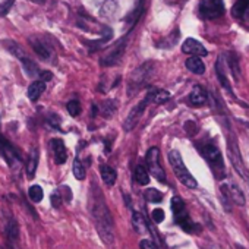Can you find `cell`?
Wrapping results in <instances>:
<instances>
[{
    "label": "cell",
    "mask_w": 249,
    "mask_h": 249,
    "mask_svg": "<svg viewBox=\"0 0 249 249\" xmlns=\"http://www.w3.org/2000/svg\"><path fill=\"white\" fill-rule=\"evenodd\" d=\"M97 194L92 195V202H91V213L94 217V223L95 227L98 230V234L101 236V239L106 243H113L114 240V227H113V220H111V214L107 208V204L101 195V192L98 191V188H95Z\"/></svg>",
    "instance_id": "1"
},
{
    "label": "cell",
    "mask_w": 249,
    "mask_h": 249,
    "mask_svg": "<svg viewBox=\"0 0 249 249\" xmlns=\"http://www.w3.org/2000/svg\"><path fill=\"white\" fill-rule=\"evenodd\" d=\"M199 151L202 154V157L207 160V163L210 164L213 173L215 175L217 179H223L226 175V169H224V160L221 156L220 148L213 144V142H204L199 147Z\"/></svg>",
    "instance_id": "2"
},
{
    "label": "cell",
    "mask_w": 249,
    "mask_h": 249,
    "mask_svg": "<svg viewBox=\"0 0 249 249\" xmlns=\"http://www.w3.org/2000/svg\"><path fill=\"white\" fill-rule=\"evenodd\" d=\"M172 211L175 215V223L179 224L186 233H198L201 230V227L191 220L182 198H179V196L172 198Z\"/></svg>",
    "instance_id": "3"
},
{
    "label": "cell",
    "mask_w": 249,
    "mask_h": 249,
    "mask_svg": "<svg viewBox=\"0 0 249 249\" xmlns=\"http://www.w3.org/2000/svg\"><path fill=\"white\" fill-rule=\"evenodd\" d=\"M169 161H170V166H172V169H173V172H175V175H176V178L179 179L180 183H183L186 188H191V189H195L198 186V182L195 180V178L186 169L179 151H175V150L170 151L169 153Z\"/></svg>",
    "instance_id": "4"
},
{
    "label": "cell",
    "mask_w": 249,
    "mask_h": 249,
    "mask_svg": "<svg viewBox=\"0 0 249 249\" xmlns=\"http://www.w3.org/2000/svg\"><path fill=\"white\" fill-rule=\"evenodd\" d=\"M153 68H154V65L151 62H147L132 72V75L129 78V89H128L129 94H135L148 82V79L153 73Z\"/></svg>",
    "instance_id": "5"
},
{
    "label": "cell",
    "mask_w": 249,
    "mask_h": 249,
    "mask_svg": "<svg viewBox=\"0 0 249 249\" xmlns=\"http://www.w3.org/2000/svg\"><path fill=\"white\" fill-rule=\"evenodd\" d=\"M227 151H229V159H230L234 170L239 173V176H242L246 182H249L248 170H246V167L243 164V160H242V156H240V151H239V145L236 142V138L233 137L231 132L227 137Z\"/></svg>",
    "instance_id": "6"
},
{
    "label": "cell",
    "mask_w": 249,
    "mask_h": 249,
    "mask_svg": "<svg viewBox=\"0 0 249 249\" xmlns=\"http://www.w3.org/2000/svg\"><path fill=\"white\" fill-rule=\"evenodd\" d=\"M224 2L223 0H201L199 2V17L202 19H217L224 15Z\"/></svg>",
    "instance_id": "7"
},
{
    "label": "cell",
    "mask_w": 249,
    "mask_h": 249,
    "mask_svg": "<svg viewBox=\"0 0 249 249\" xmlns=\"http://www.w3.org/2000/svg\"><path fill=\"white\" fill-rule=\"evenodd\" d=\"M145 163H147V170L159 180V182H166V172L160 164V150L157 147H153L148 150L145 156Z\"/></svg>",
    "instance_id": "8"
},
{
    "label": "cell",
    "mask_w": 249,
    "mask_h": 249,
    "mask_svg": "<svg viewBox=\"0 0 249 249\" xmlns=\"http://www.w3.org/2000/svg\"><path fill=\"white\" fill-rule=\"evenodd\" d=\"M0 153H2L3 159L6 160V163L9 164L11 169H19L22 166V159L18 154V151L14 148V145L3 137L0 135Z\"/></svg>",
    "instance_id": "9"
},
{
    "label": "cell",
    "mask_w": 249,
    "mask_h": 249,
    "mask_svg": "<svg viewBox=\"0 0 249 249\" xmlns=\"http://www.w3.org/2000/svg\"><path fill=\"white\" fill-rule=\"evenodd\" d=\"M126 43H128V36L122 37L114 46H111L108 49V52L106 53V56L101 59V65L103 66H114L120 62L123 53H124V49H126Z\"/></svg>",
    "instance_id": "10"
},
{
    "label": "cell",
    "mask_w": 249,
    "mask_h": 249,
    "mask_svg": "<svg viewBox=\"0 0 249 249\" xmlns=\"http://www.w3.org/2000/svg\"><path fill=\"white\" fill-rule=\"evenodd\" d=\"M150 103H151V101H150V97H148V95H145V98H144L138 106H135V107L131 110V113L128 114V119L124 120V123H123L124 131L129 132V131H132V129L137 126V123L140 122V119H141L142 113L145 111V107H147Z\"/></svg>",
    "instance_id": "11"
},
{
    "label": "cell",
    "mask_w": 249,
    "mask_h": 249,
    "mask_svg": "<svg viewBox=\"0 0 249 249\" xmlns=\"http://www.w3.org/2000/svg\"><path fill=\"white\" fill-rule=\"evenodd\" d=\"M220 189H221V194H223L224 199L231 201V202H234L236 205H240V207L245 205V202H246L245 201V195H243V192L240 191V188L236 183H233V182L223 183Z\"/></svg>",
    "instance_id": "12"
},
{
    "label": "cell",
    "mask_w": 249,
    "mask_h": 249,
    "mask_svg": "<svg viewBox=\"0 0 249 249\" xmlns=\"http://www.w3.org/2000/svg\"><path fill=\"white\" fill-rule=\"evenodd\" d=\"M11 46H12V47H11L9 50H11L12 53H15V56L21 60V63H22V66H24L25 72H27L30 76H40V72H41V71L38 69V66H37V65L30 59V57L24 56V54H22V50H21L15 43H12Z\"/></svg>",
    "instance_id": "13"
},
{
    "label": "cell",
    "mask_w": 249,
    "mask_h": 249,
    "mask_svg": "<svg viewBox=\"0 0 249 249\" xmlns=\"http://www.w3.org/2000/svg\"><path fill=\"white\" fill-rule=\"evenodd\" d=\"M30 44H31V47L34 49V52L43 59V60H50L52 57H53V49L44 41V40H41V38H38V37H31L30 38Z\"/></svg>",
    "instance_id": "14"
},
{
    "label": "cell",
    "mask_w": 249,
    "mask_h": 249,
    "mask_svg": "<svg viewBox=\"0 0 249 249\" xmlns=\"http://www.w3.org/2000/svg\"><path fill=\"white\" fill-rule=\"evenodd\" d=\"M182 52L186 54H192V56H207L208 54L207 49L195 38H188L182 46Z\"/></svg>",
    "instance_id": "15"
},
{
    "label": "cell",
    "mask_w": 249,
    "mask_h": 249,
    "mask_svg": "<svg viewBox=\"0 0 249 249\" xmlns=\"http://www.w3.org/2000/svg\"><path fill=\"white\" fill-rule=\"evenodd\" d=\"M50 148L53 151L56 164H63L68 160V151H66V147H65L62 140H52L50 141Z\"/></svg>",
    "instance_id": "16"
},
{
    "label": "cell",
    "mask_w": 249,
    "mask_h": 249,
    "mask_svg": "<svg viewBox=\"0 0 249 249\" xmlns=\"http://www.w3.org/2000/svg\"><path fill=\"white\" fill-rule=\"evenodd\" d=\"M231 14L236 19L249 24V0H237L231 9Z\"/></svg>",
    "instance_id": "17"
},
{
    "label": "cell",
    "mask_w": 249,
    "mask_h": 249,
    "mask_svg": "<svg viewBox=\"0 0 249 249\" xmlns=\"http://www.w3.org/2000/svg\"><path fill=\"white\" fill-rule=\"evenodd\" d=\"M215 73H217V78H218V82L221 84V87L234 98V92L230 87V82L226 76V72H224V68H223V59H218L217 63H215Z\"/></svg>",
    "instance_id": "18"
},
{
    "label": "cell",
    "mask_w": 249,
    "mask_h": 249,
    "mask_svg": "<svg viewBox=\"0 0 249 249\" xmlns=\"http://www.w3.org/2000/svg\"><path fill=\"white\" fill-rule=\"evenodd\" d=\"M189 101L192 106H202L207 103V92L201 85H195L189 94Z\"/></svg>",
    "instance_id": "19"
},
{
    "label": "cell",
    "mask_w": 249,
    "mask_h": 249,
    "mask_svg": "<svg viewBox=\"0 0 249 249\" xmlns=\"http://www.w3.org/2000/svg\"><path fill=\"white\" fill-rule=\"evenodd\" d=\"M46 91V82L44 81H41V79H37L36 82H33L31 85H30V88H28V98L31 100V101H37L40 97H41V94Z\"/></svg>",
    "instance_id": "20"
},
{
    "label": "cell",
    "mask_w": 249,
    "mask_h": 249,
    "mask_svg": "<svg viewBox=\"0 0 249 249\" xmlns=\"http://www.w3.org/2000/svg\"><path fill=\"white\" fill-rule=\"evenodd\" d=\"M150 97V101L154 103V104H164L170 100V92L169 91H164V89H151L148 94Z\"/></svg>",
    "instance_id": "21"
},
{
    "label": "cell",
    "mask_w": 249,
    "mask_h": 249,
    "mask_svg": "<svg viewBox=\"0 0 249 249\" xmlns=\"http://www.w3.org/2000/svg\"><path fill=\"white\" fill-rule=\"evenodd\" d=\"M37 166H38V150L37 148H33L31 153H30V157H28V161H27V176L28 179H33L34 175H36V170H37Z\"/></svg>",
    "instance_id": "22"
},
{
    "label": "cell",
    "mask_w": 249,
    "mask_h": 249,
    "mask_svg": "<svg viewBox=\"0 0 249 249\" xmlns=\"http://www.w3.org/2000/svg\"><path fill=\"white\" fill-rule=\"evenodd\" d=\"M185 65H186V68H188L191 72H194V73H196V75H202V73L205 72V66H204L202 60L199 59V56H192V57H189V59L185 62Z\"/></svg>",
    "instance_id": "23"
},
{
    "label": "cell",
    "mask_w": 249,
    "mask_h": 249,
    "mask_svg": "<svg viewBox=\"0 0 249 249\" xmlns=\"http://www.w3.org/2000/svg\"><path fill=\"white\" fill-rule=\"evenodd\" d=\"M132 226L141 234L147 233V230H148V224L145 221V217L141 213H138V211H134V214H132Z\"/></svg>",
    "instance_id": "24"
},
{
    "label": "cell",
    "mask_w": 249,
    "mask_h": 249,
    "mask_svg": "<svg viewBox=\"0 0 249 249\" xmlns=\"http://www.w3.org/2000/svg\"><path fill=\"white\" fill-rule=\"evenodd\" d=\"M5 233H6L9 240H17L18 239L19 226H18V221L15 220V217H9L8 223H6V227H5Z\"/></svg>",
    "instance_id": "25"
},
{
    "label": "cell",
    "mask_w": 249,
    "mask_h": 249,
    "mask_svg": "<svg viewBox=\"0 0 249 249\" xmlns=\"http://www.w3.org/2000/svg\"><path fill=\"white\" fill-rule=\"evenodd\" d=\"M100 173H101V179H103V182L106 185H108V186L114 185L116 178H117V173H116V170L113 167H110V166H101Z\"/></svg>",
    "instance_id": "26"
},
{
    "label": "cell",
    "mask_w": 249,
    "mask_h": 249,
    "mask_svg": "<svg viewBox=\"0 0 249 249\" xmlns=\"http://www.w3.org/2000/svg\"><path fill=\"white\" fill-rule=\"evenodd\" d=\"M227 56H229V60H227V62H229L230 72H231V75H233L234 81H239V73H240V68H239V59H237L236 53H233V52L227 53Z\"/></svg>",
    "instance_id": "27"
},
{
    "label": "cell",
    "mask_w": 249,
    "mask_h": 249,
    "mask_svg": "<svg viewBox=\"0 0 249 249\" xmlns=\"http://www.w3.org/2000/svg\"><path fill=\"white\" fill-rule=\"evenodd\" d=\"M135 180L142 186L150 183V175H148V170H147L145 166H142V164L137 166V169H135Z\"/></svg>",
    "instance_id": "28"
},
{
    "label": "cell",
    "mask_w": 249,
    "mask_h": 249,
    "mask_svg": "<svg viewBox=\"0 0 249 249\" xmlns=\"http://www.w3.org/2000/svg\"><path fill=\"white\" fill-rule=\"evenodd\" d=\"M142 11H144V0H140V3H138V6L135 8V11L126 18V22H128V25H129L131 28H134V25H135V24L138 22V19L141 18Z\"/></svg>",
    "instance_id": "29"
},
{
    "label": "cell",
    "mask_w": 249,
    "mask_h": 249,
    "mask_svg": "<svg viewBox=\"0 0 249 249\" xmlns=\"http://www.w3.org/2000/svg\"><path fill=\"white\" fill-rule=\"evenodd\" d=\"M144 196H145V199H147L148 202H153V204H159V202L163 201V194H161L160 191L154 189V188L147 189L145 194H144Z\"/></svg>",
    "instance_id": "30"
},
{
    "label": "cell",
    "mask_w": 249,
    "mask_h": 249,
    "mask_svg": "<svg viewBox=\"0 0 249 249\" xmlns=\"http://www.w3.org/2000/svg\"><path fill=\"white\" fill-rule=\"evenodd\" d=\"M72 172H73V176H75L78 180H84V179H85V167H84V164L81 163V160H79L78 157L73 160Z\"/></svg>",
    "instance_id": "31"
},
{
    "label": "cell",
    "mask_w": 249,
    "mask_h": 249,
    "mask_svg": "<svg viewBox=\"0 0 249 249\" xmlns=\"http://www.w3.org/2000/svg\"><path fill=\"white\" fill-rule=\"evenodd\" d=\"M116 11H117V3L114 0H106L101 6V14L104 17H113V14H116Z\"/></svg>",
    "instance_id": "32"
},
{
    "label": "cell",
    "mask_w": 249,
    "mask_h": 249,
    "mask_svg": "<svg viewBox=\"0 0 249 249\" xmlns=\"http://www.w3.org/2000/svg\"><path fill=\"white\" fill-rule=\"evenodd\" d=\"M28 195H30V199H31L33 202H40V201L43 199V196H44V192H43L41 186L33 185V186L30 188V191H28Z\"/></svg>",
    "instance_id": "33"
},
{
    "label": "cell",
    "mask_w": 249,
    "mask_h": 249,
    "mask_svg": "<svg viewBox=\"0 0 249 249\" xmlns=\"http://www.w3.org/2000/svg\"><path fill=\"white\" fill-rule=\"evenodd\" d=\"M66 107H68V111H69V114H71L72 117H76V116H79V114H81V104H79V101H78V100H72V101H69Z\"/></svg>",
    "instance_id": "34"
},
{
    "label": "cell",
    "mask_w": 249,
    "mask_h": 249,
    "mask_svg": "<svg viewBox=\"0 0 249 249\" xmlns=\"http://www.w3.org/2000/svg\"><path fill=\"white\" fill-rule=\"evenodd\" d=\"M47 124L50 128H53V129H59L60 128V117L56 114V113H49V116H47Z\"/></svg>",
    "instance_id": "35"
},
{
    "label": "cell",
    "mask_w": 249,
    "mask_h": 249,
    "mask_svg": "<svg viewBox=\"0 0 249 249\" xmlns=\"http://www.w3.org/2000/svg\"><path fill=\"white\" fill-rule=\"evenodd\" d=\"M151 217H153V221L154 223H161L164 220V211L161 208H156L153 213H151Z\"/></svg>",
    "instance_id": "36"
},
{
    "label": "cell",
    "mask_w": 249,
    "mask_h": 249,
    "mask_svg": "<svg viewBox=\"0 0 249 249\" xmlns=\"http://www.w3.org/2000/svg\"><path fill=\"white\" fill-rule=\"evenodd\" d=\"M15 0H0V15H5Z\"/></svg>",
    "instance_id": "37"
},
{
    "label": "cell",
    "mask_w": 249,
    "mask_h": 249,
    "mask_svg": "<svg viewBox=\"0 0 249 249\" xmlns=\"http://www.w3.org/2000/svg\"><path fill=\"white\" fill-rule=\"evenodd\" d=\"M104 104L107 106V107H104L103 108V114L104 116H110L113 111H114V106H116V101H111V100H107V101H104Z\"/></svg>",
    "instance_id": "38"
},
{
    "label": "cell",
    "mask_w": 249,
    "mask_h": 249,
    "mask_svg": "<svg viewBox=\"0 0 249 249\" xmlns=\"http://www.w3.org/2000/svg\"><path fill=\"white\" fill-rule=\"evenodd\" d=\"M52 204H53L54 208H59L60 204H62V195H59L57 192H54V194L52 195Z\"/></svg>",
    "instance_id": "39"
},
{
    "label": "cell",
    "mask_w": 249,
    "mask_h": 249,
    "mask_svg": "<svg viewBox=\"0 0 249 249\" xmlns=\"http://www.w3.org/2000/svg\"><path fill=\"white\" fill-rule=\"evenodd\" d=\"M140 248H141V249H157V246H156L151 240H148V239H144V240L140 243Z\"/></svg>",
    "instance_id": "40"
},
{
    "label": "cell",
    "mask_w": 249,
    "mask_h": 249,
    "mask_svg": "<svg viewBox=\"0 0 249 249\" xmlns=\"http://www.w3.org/2000/svg\"><path fill=\"white\" fill-rule=\"evenodd\" d=\"M40 79L44 81V82H46V81H50V79H52V73L47 72V71H41V72H40Z\"/></svg>",
    "instance_id": "41"
},
{
    "label": "cell",
    "mask_w": 249,
    "mask_h": 249,
    "mask_svg": "<svg viewBox=\"0 0 249 249\" xmlns=\"http://www.w3.org/2000/svg\"><path fill=\"white\" fill-rule=\"evenodd\" d=\"M31 2H34V3H43V2H46V0H31Z\"/></svg>",
    "instance_id": "42"
},
{
    "label": "cell",
    "mask_w": 249,
    "mask_h": 249,
    "mask_svg": "<svg viewBox=\"0 0 249 249\" xmlns=\"http://www.w3.org/2000/svg\"><path fill=\"white\" fill-rule=\"evenodd\" d=\"M0 249H14V248H11L9 245H5V246H2V248H0Z\"/></svg>",
    "instance_id": "43"
},
{
    "label": "cell",
    "mask_w": 249,
    "mask_h": 249,
    "mask_svg": "<svg viewBox=\"0 0 249 249\" xmlns=\"http://www.w3.org/2000/svg\"><path fill=\"white\" fill-rule=\"evenodd\" d=\"M167 3H175V2H178V0H166Z\"/></svg>",
    "instance_id": "44"
}]
</instances>
